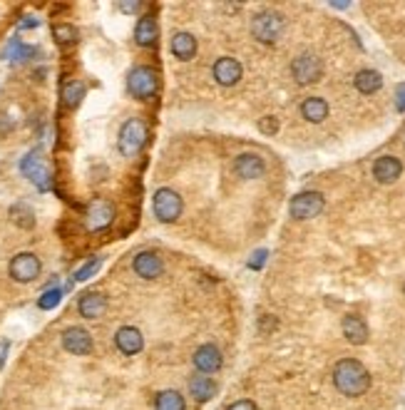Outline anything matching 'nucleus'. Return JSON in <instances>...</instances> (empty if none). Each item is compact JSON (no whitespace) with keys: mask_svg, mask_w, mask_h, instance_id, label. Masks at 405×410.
Returning <instances> with one entry per match:
<instances>
[{"mask_svg":"<svg viewBox=\"0 0 405 410\" xmlns=\"http://www.w3.org/2000/svg\"><path fill=\"white\" fill-rule=\"evenodd\" d=\"M333 383L348 398H358L370 388V373L360 360L355 358H343L336 363L333 368Z\"/></svg>","mask_w":405,"mask_h":410,"instance_id":"nucleus-1","label":"nucleus"},{"mask_svg":"<svg viewBox=\"0 0 405 410\" xmlns=\"http://www.w3.org/2000/svg\"><path fill=\"white\" fill-rule=\"evenodd\" d=\"M147 137H149L147 125H144L139 117L127 120L120 130V139H117V147H120L122 157H137L144 149V144H147Z\"/></svg>","mask_w":405,"mask_h":410,"instance_id":"nucleus-2","label":"nucleus"},{"mask_svg":"<svg viewBox=\"0 0 405 410\" xmlns=\"http://www.w3.org/2000/svg\"><path fill=\"white\" fill-rule=\"evenodd\" d=\"M21 172L23 177L35 184V189H40V192L52 189V169L50 164H47V159L42 157L40 149H33V152H28L25 157H23Z\"/></svg>","mask_w":405,"mask_h":410,"instance_id":"nucleus-3","label":"nucleus"},{"mask_svg":"<svg viewBox=\"0 0 405 410\" xmlns=\"http://www.w3.org/2000/svg\"><path fill=\"white\" fill-rule=\"evenodd\" d=\"M127 90H130L132 97H137V100H152L159 90L157 72L147 65L132 67V72L127 75Z\"/></svg>","mask_w":405,"mask_h":410,"instance_id":"nucleus-4","label":"nucleus"},{"mask_svg":"<svg viewBox=\"0 0 405 410\" xmlns=\"http://www.w3.org/2000/svg\"><path fill=\"white\" fill-rule=\"evenodd\" d=\"M152 204H154V217H157L159 222L172 224V222H177V219L182 217L184 204H182V197H179L174 189H169V187L157 189V192H154V202Z\"/></svg>","mask_w":405,"mask_h":410,"instance_id":"nucleus-5","label":"nucleus"},{"mask_svg":"<svg viewBox=\"0 0 405 410\" xmlns=\"http://www.w3.org/2000/svg\"><path fill=\"white\" fill-rule=\"evenodd\" d=\"M40 268H42V263L35 254L23 251V254H18V256H13L11 266H8V273H11V279L18 281V284H30V281H35L38 276H40Z\"/></svg>","mask_w":405,"mask_h":410,"instance_id":"nucleus-6","label":"nucleus"},{"mask_svg":"<svg viewBox=\"0 0 405 410\" xmlns=\"http://www.w3.org/2000/svg\"><path fill=\"white\" fill-rule=\"evenodd\" d=\"M112 222H115V207H112V202L97 197L87 204V212H85L87 232H105L107 227H112Z\"/></svg>","mask_w":405,"mask_h":410,"instance_id":"nucleus-7","label":"nucleus"},{"mask_svg":"<svg viewBox=\"0 0 405 410\" xmlns=\"http://www.w3.org/2000/svg\"><path fill=\"white\" fill-rule=\"evenodd\" d=\"M324 207H326V199H324V194H319V192H301V194H296L294 199H291V204H289V212H291V217L294 219H314V217H319L321 212H324Z\"/></svg>","mask_w":405,"mask_h":410,"instance_id":"nucleus-8","label":"nucleus"},{"mask_svg":"<svg viewBox=\"0 0 405 410\" xmlns=\"http://www.w3.org/2000/svg\"><path fill=\"white\" fill-rule=\"evenodd\" d=\"M251 33L261 42H276L284 33V18L279 13H258L251 21Z\"/></svg>","mask_w":405,"mask_h":410,"instance_id":"nucleus-9","label":"nucleus"},{"mask_svg":"<svg viewBox=\"0 0 405 410\" xmlns=\"http://www.w3.org/2000/svg\"><path fill=\"white\" fill-rule=\"evenodd\" d=\"M291 72H294V80L299 85H314L324 75V62H321V57L304 52V55H299L291 62Z\"/></svg>","mask_w":405,"mask_h":410,"instance_id":"nucleus-10","label":"nucleus"},{"mask_svg":"<svg viewBox=\"0 0 405 410\" xmlns=\"http://www.w3.org/2000/svg\"><path fill=\"white\" fill-rule=\"evenodd\" d=\"M62 348L72 355H90L95 348V341H92L90 331H85L82 326H70L62 334Z\"/></svg>","mask_w":405,"mask_h":410,"instance_id":"nucleus-11","label":"nucleus"},{"mask_svg":"<svg viewBox=\"0 0 405 410\" xmlns=\"http://www.w3.org/2000/svg\"><path fill=\"white\" fill-rule=\"evenodd\" d=\"M115 346L120 353L125 355H137L144 348V336L139 334V329L135 326H122L115 334Z\"/></svg>","mask_w":405,"mask_h":410,"instance_id":"nucleus-12","label":"nucleus"},{"mask_svg":"<svg viewBox=\"0 0 405 410\" xmlns=\"http://www.w3.org/2000/svg\"><path fill=\"white\" fill-rule=\"evenodd\" d=\"M192 360H194V365H197L199 373H217V370L222 368V351H219L214 343H204L194 351Z\"/></svg>","mask_w":405,"mask_h":410,"instance_id":"nucleus-13","label":"nucleus"},{"mask_svg":"<svg viewBox=\"0 0 405 410\" xmlns=\"http://www.w3.org/2000/svg\"><path fill=\"white\" fill-rule=\"evenodd\" d=\"M214 80L224 87H232L241 80V62L236 57H219L214 62Z\"/></svg>","mask_w":405,"mask_h":410,"instance_id":"nucleus-14","label":"nucleus"},{"mask_svg":"<svg viewBox=\"0 0 405 410\" xmlns=\"http://www.w3.org/2000/svg\"><path fill=\"white\" fill-rule=\"evenodd\" d=\"M77 311H80L82 319H90V321L105 316L107 311L105 294H100V291H87V294H82L80 301H77Z\"/></svg>","mask_w":405,"mask_h":410,"instance_id":"nucleus-15","label":"nucleus"},{"mask_svg":"<svg viewBox=\"0 0 405 410\" xmlns=\"http://www.w3.org/2000/svg\"><path fill=\"white\" fill-rule=\"evenodd\" d=\"M135 273L137 276H142V279H157V276H162L164 271V263L162 258L157 256L154 251H139L137 256H135Z\"/></svg>","mask_w":405,"mask_h":410,"instance_id":"nucleus-16","label":"nucleus"},{"mask_svg":"<svg viewBox=\"0 0 405 410\" xmlns=\"http://www.w3.org/2000/svg\"><path fill=\"white\" fill-rule=\"evenodd\" d=\"M234 172L241 179H258L266 172V164L258 154H239L236 162H234Z\"/></svg>","mask_w":405,"mask_h":410,"instance_id":"nucleus-17","label":"nucleus"},{"mask_svg":"<svg viewBox=\"0 0 405 410\" xmlns=\"http://www.w3.org/2000/svg\"><path fill=\"white\" fill-rule=\"evenodd\" d=\"M169 50H172V55L177 57V60L182 62L192 60V57L197 55V38L189 35V33H177V35H172V40H169Z\"/></svg>","mask_w":405,"mask_h":410,"instance_id":"nucleus-18","label":"nucleus"},{"mask_svg":"<svg viewBox=\"0 0 405 410\" xmlns=\"http://www.w3.org/2000/svg\"><path fill=\"white\" fill-rule=\"evenodd\" d=\"M400 172H403V164H400L398 157H380L378 162L373 164V177L378 179L380 184H390L395 182V179L400 177Z\"/></svg>","mask_w":405,"mask_h":410,"instance_id":"nucleus-19","label":"nucleus"},{"mask_svg":"<svg viewBox=\"0 0 405 410\" xmlns=\"http://www.w3.org/2000/svg\"><path fill=\"white\" fill-rule=\"evenodd\" d=\"M217 383H214L209 375H192V380H189V393H192V398L197 400V403H207V400H212L214 395H217Z\"/></svg>","mask_w":405,"mask_h":410,"instance_id":"nucleus-20","label":"nucleus"},{"mask_svg":"<svg viewBox=\"0 0 405 410\" xmlns=\"http://www.w3.org/2000/svg\"><path fill=\"white\" fill-rule=\"evenodd\" d=\"M343 336L353 346H363L365 341H368V326H365V321L360 319V316L350 314L343 319Z\"/></svg>","mask_w":405,"mask_h":410,"instance_id":"nucleus-21","label":"nucleus"},{"mask_svg":"<svg viewBox=\"0 0 405 410\" xmlns=\"http://www.w3.org/2000/svg\"><path fill=\"white\" fill-rule=\"evenodd\" d=\"M301 115L309 122H324L329 117V102L324 97H306L301 105Z\"/></svg>","mask_w":405,"mask_h":410,"instance_id":"nucleus-22","label":"nucleus"},{"mask_svg":"<svg viewBox=\"0 0 405 410\" xmlns=\"http://www.w3.org/2000/svg\"><path fill=\"white\" fill-rule=\"evenodd\" d=\"M85 95H87L85 82H80V80L67 82V85L62 87V105H65L67 110H77L80 102L85 100Z\"/></svg>","mask_w":405,"mask_h":410,"instance_id":"nucleus-23","label":"nucleus"},{"mask_svg":"<svg viewBox=\"0 0 405 410\" xmlns=\"http://www.w3.org/2000/svg\"><path fill=\"white\" fill-rule=\"evenodd\" d=\"M353 82H355V90L363 92V95H373V92H378L380 87H383V77L375 70H360Z\"/></svg>","mask_w":405,"mask_h":410,"instance_id":"nucleus-24","label":"nucleus"},{"mask_svg":"<svg viewBox=\"0 0 405 410\" xmlns=\"http://www.w3.org/2000/svg\"><path fill=\"white\" fill-rule=\"evenodd\" d=\"M154 40H157V23L154 18H142L135 28V42L139 47H149L154 45Z\"/></svg>","mask_w":405,"mask_h":410,"instance_id":"nucleus-25","label":"nucleus"},{"mask_svg":"<svg viewBox=\"0 0 405 410\" xmlns=\"http://www.w3.org/2000/svg\"><path fill=\"white\" fill-rule=\"evenodd\" d=\"M11 222L21 229H33L35 227V212H33L30 204L25 202H18L11 207Z\"/></svg>","mask_w":405,"mask_h":410,"instance_id":"nucleus-26","label":"nucleus"},{"mask_svg":"<svg viewBox=\"0 0 405 410\" xmlns=\"http://www.w3.org/2000/svg\"><path fill=\"white\" fill-rule=\"evenodd\" d=\"M154 410H187V400L177 390H162L154 398Z\"/></svg>","mask_w":405,"mask_h":410,"instance_id":"nucleus-27","label":"nucleus"},{"mask_svg":"<svg viewBox=\"0 0 405 410\" xmlns=\"http://www.w3.org/2000/svg\"><path fill=\"white\" fill-rule=\"evenodd\" d=\"M33 47H28V45H23L18 38H13L11 42H8V47H6V57L8 60H13V62H23V60H28V57L33 55Z\"/></svg>","mask_w":405,"mask_h":410,"instance_id":"nucleus-28","label":"nucleus"},{"mask_svg":"<svg viewBox=\"0 0 405 410\" xmlns=\"http://www.w3.org/2000/svg\"><path fill=\"white\" fill-rule=\"evenodd\" d=\"M52 38L57 45H72L77 40V30L70 23H57V25H52Z\"/></svg>","mask_w":405,"mask_h":410,"instance_id":"nucleus-29","label":"nucleus"},{"mask_svg":"<svg viewBox=\"0 0 405 410\" xmlns=\"http://www.w3.org/2000/svg\"><path fill=\"white\" fill-rule=\"evenodd\" d=\"M100 263H102V258L100 256H95V258H90L87 263H82L80 268L75 271V281H87V279H92L97 273V268H100Z\"/></svg>","mask_w":405,"mask_h":410,"instance_id":"nucleus-30","label":"nucleus"},{"mask_svg":"<svg viewBox=\"0 0 405 410\" xmlns=\"http://www.w3.org/2000/svg\"><path fill=\"white\" fill-rule=\"evenodd\" d=\"M60 299H62V291L60 289H47L45 294L38 299V306H40L42 311H52L57 304H60Z\"/></svg>","mask_w":405,"mask_h":410,"instance_id":"nucleus-31","label":"nucleus"},{"mask_svg":"<svg viewBox=\"0 0 405 410\" xmlns=\"http://www.w3.org/2000/svg\"><path fill=\"white\" fill-rule=\"evenodd\" d=\"M258 130H261L263 135H276V132H279V120H276V117H261V120H258Z\"/></svg>","mask_w":405,"mask_h":410,"instance_id":"nucleus-32","label":"nucleus"},{"mask_svg":"<svg viewBox=\"0 0 405 410\" xmlns=\"http://www.w3.org/2000/svg\"><path fill=\"white\" fill-rule=\"evenodd\" d=\"M263 263H266V251H263V249H258V251L253 254L251 258H249V268H253V271H258V268H261Z\"/></svg>","mask_w":405,"mask_h":410,"instance_id":"nucleus-33","label":"nucleus"},{"mask_svg":"<svg viewBox=\"0 0 405 410\" xmlns=\"http://www.w3.org/2000/svg\"><path fill=\"white\" fill-rule=\"evenodd\" d=\"M395 107H398V112H405V82H400L395 90Z\"/></svg>","mask_w":405,"mask_h":410,"instance_id":"nucleus-34","label":"nucleus"},{"mask_svg":"<svg viewBox=\"0 0 405 410\" xmlns=\"http://www.w3.org/2000/svg\"><path fill=\"white\" fill-rule=\"evenodd\" d=\"M227 410H258L256 403H251V400H236V403H232Z\"/></svg>","mask_w":405,"mask_h":410,"instance_id":"nucleus-35","label":"nucleus"},{"mask_svg":"<svg viewBox=\"0 0 405 410\" xmlns=\"http://www.w3.org/2000/svg\"><path fill=\"white\" fill-rule=\"evenodd\" d=\"M120 11L122 13H135V11H139V3H120Z\"/></svg>","mask_w":405,"mask_h":410,"instance_id":"nucleus-36","label":"nucleus"},{"mask_svg":"<svg viewBox=\"0 0 405 410\" xmlns=\"http://www.w3.org/2000/svg\"><path fill=\"white\" fill-rule=\"evenodd\" d=\"M8 348H11V343H8V341H3V343H0V368H3V363H6Z\"/></svg>","mask_w":405,"mask_h":410,"instance_id":"nucleus-37","label":"nucleus"},{"mask_svg":"<svg viewBox=\"0 0 405 410\" xmlns=\"http://www.w3.org/2000/svg\"><path fill=\"white\" fill-rule=\"evenodd\" d=\"M38 25V21H23L21 23V28H35Z\"/></svg>","mask_w":405,"mask_h":410,"instance_id":"nucleus-38","label":"nucleus"},{"mask_svg":"<svg viewBox=\"0 0 405 410\" xmlns=\"http://www.w3.org/2000/svg\"><path fill=\"white\" fill-rule=\"evenodd\" d=\"M403 291H405V286H403Z\"/></svg>","mask_w":405,"mask_h":410,"instance_id":"nucleus-39","label":"nucleus"}]
</instances>
